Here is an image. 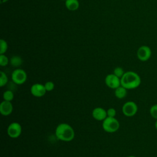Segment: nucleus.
<instances>
[{"label": "nucleus", "instance_id": "393cba45", "mask_svg": "<svg viewBox=\"0 0 157 157\" xmlns=\"http://www.w3.org/2000/svg\"><path fill=\"white\" fill-rule=\"evenodd\" d=\"M8 0H2V2H6V1H7Z\"/></svg>", "mask_w": 157, "mask_h": 157}, {"label": "nucleus", "instance_id": "6e6552de", "mask_svg": "<svg viewBox=\"0 0 157 157\" xmlns=\"http://www.w3.org/2000/svg\"><path fill=\"white\" fill-rule=\"evenodd\" d=\"M105 85L110 88L116 89L121 86V80L113 74H108L105 78Z\"/></svg>", "mask_w": 157, "mask_h": 157}, {"label": "nucleus", "instance_id": "0eeeda50", "mask_svg": "<svg viewBox=\"0 0 157 157\" xmlns=\"http://www.w3.org/2000/svg\"><path fill=\"white\" fill-rule=\"evenodd\" d=\"M151 50L150 47L147 45H142L140 46L137 51V58L141 61H148L151 56Z\"/></svg>", "mask_w": 157, "mask_h": 157}, {"label": "nucleus", "instance_id": "a211bd4d", "mask_svg": "<svg viewBox=\"0 0 157 157\" xmlns=\"http://www.w3.org/2000/svg\"><path fill=\"white\" fill-rule=\"evenodd\" d=\"M7 44L4 39L0 40V55L4 54L7 50Z\"/></svg>", "mask_w": 157, "mask_h": 157}, {"label": "nucleus", "instance_id": "aec40b11", "mask_svg": "<svg viewBox=\"0 0 157 157\" xmlns=\"http://www.w3.org/2000/svg\"><path fill=\"white\" fill-rule=\"evenodd\" d=\"M9 63V58L4 54L0 55V65L1 66H6Z\"/></svg>", "mask_w": 157, "mask_h": 157}, {"label": "nucleus", "instance_id": "f257e3e1", "mask_svg": "<svg viewBox=\"0 0 157 157\" xmlns=\"http://www.w3.org/2000/svg\"><path fill=\"white\" fill-rule=\"evenodd\" d=\"M121 85L127 90H132L138 88L141 83V78L139 75L134 71L125 72L120 78Z\"/></svg>", "mask_w": 157, "mask_h": 157}, {"label": "nucleus", "instance_id": "423d86ee", "mask_svg": "<svg viewBox=\"0 0 157 157\" xmlns=\"http://www.w3.org/2000/svg\"><path fill=\"white\" fill-rule=\"evenodd\" d=\"M22 128L21 124L18 122H12L7 127V132L8 136L11 138H17L21 133Z\"/></svg>", "mask_w": 157, "mask_h": 157}, {"label": "nucleus", "instance_id": "2eb2a0df", "mask_svg": "<svg viewBox=\"0 0 157 157\" xmlns=\"http://www.w3.org/2000/svg\"><path fill=\"white\" fill-rule=\"evenodd\" d=\"M2 97L4 101L11 102L14 98V94L10 90H6L3 93Z\"/></svg>", "mask_w": 157, "mask_h": 157}, {"label": "nucleus", "instance_id": "6ab92c4d", "mask_svg": "<svg viewBox=\"0 0 157 157\" xmlns=\"http://www.w3.org/2000/svg\"><path fill=\"white\" fill-rule=\"evenodd\" d=\"M125 73V72L124 71L123 69L121 67H117L114 69L113 70V74H115L116 76H117L118 77H119L120 78H121L122 77V76L124 75V74Z\"/></svg>", "mask_w": 157, "mask_h": 157}, {"label": "nucleus", "instance_id": "20e7f679", "mask_svg": "<svg viewBox=\"0 0 157 157\" xmlns=\"http://www.w3.org/2000/svg\"><path fill=\"white\" fill-rule=\"evenodd\" d=\"M11 78L13 82L15 84L22 85L26 81L27 74L23 69H16L12 72Z\"/></svg>", "mask_w": 157, "mask_h": 157}, {"label": "nucleus", "instance_id": "f8f14e48", "mask_svg": "<svg viewBox=\"0 0 157 157\" xmlns=\"http://www.w3.org/2000/svg\"><path fill=\"white\" fill-rule=\"evenodd\" d=\"M65 5L66 8L71 11H75L79 7V2L78 0H66Z\"/></svg>", "mask_w": 157, "mask_h": 157}, {"label": "nucleus", "instance_id": "ddd939ff", "mask_svg": "<svg viewBox=\"0 0 157 157\" xmlns=\"http://www.w3.org/2000/svg\"><path fill=\"white\" fill-rule=\"evenodd\" d=\"M127 95V89L123 86H120L119 87L115 89V96L118 99H123Z\"/></svg>", "mask_w": 157, "mask_h": 157}, {"label": "nucleus", "instance_id": "9d476101", "mask_svg": "<svg viewBox=\"0 0 157 157\" xmlns=\"http://www.w3.org/2000/svg\"><path fill=\"white\" fill-rule=\"evenodd\" d=\"M13 111V105L11 102L3 101L0 104V113L3 116H8Z\"/></svg>", "mask_w": 157, "mask_h": 157}, {"label": "nucleus", "instance_id": "9b49d317", "mask_svg": "<svg viewBox=\"0 0 157 157\" xmlns=\"http://www.w3.org/2000/svg\"><path fill=\"white\" fill-rule=\"evenodd\" d=\"M93 117L98 121H103L107 117V110L102 107H96L92 112Z\"/></svg>", "mask_w": 157, "mask_h": 157}, {"label": "nucleus", "instance_id": "f3484780", "mask_svg": "<svg viewBox=\"0 0 157 157\" xmlns=\"http://www.w3.org/2000/svg\"><path fill=\"white\" fill-rule=\"evenodd\" d=\"M150 115L152 118L157 120V104L152 105L149 110Z\"/></svg>", "mask_w": 157, "mask_h": 157}, {"label": "nucleus", "instance_id": "39448f33", "mask_svg": "<svg viewBox=\"0 0 157 157\" xmlns=\"http://www.w3.org/2000/svg\"><path fill=\"white\" fill-rule=\"evenodd\" d=\"M138 110V107L134 101H128L125 102L122 107L123 113L128 117H132L134 116Z\"/></svg>", "mask_w": 157, "mask_h": 157}, {"label": "nucleus", "instance_id": "7ed1b4c3", "mask_svg": "<svg viewBox=\"0 0 157 157\" xmlns=\"http://www.w3.org/2000/svg\"><path fill=\"white\" fill-rule=\"evenodd\" d=\"M120 128V123L115 117H107L103 120L102 128L109 133H113L118 130Z\"/></svg>", "mask_w": 157, "mask_h": 157}, {"label": "nucleus", "instance_id": "dca6fc26", "mask_svg": "<svg viewBox=\"0 0 157 157\" xmlns=\"http://www.w3.org/2000/svg\"><path fill=\"white\" fill-rule=\"evenodd\" d=\"M8 82V77L5 72L3 71L0 72V86L2 87L7 84Z\"/></svg>", "mask_w": 157, "mask_h": 157}, {"label": "nucleus", "instance_id": "412c9836", "mask_svg": "<svg viewBox=\"0 0 157 157\" xmlns=\"http://www.w3.org/2000/svg\"><path fill=\"white\" fill-rule=\"evenodd\" d=\"M45 88L46 89L47 91H52L55 88V84L52 81H48L44 84Z\"/></svg>", "mask_w": 157, "mask_h": 157}, {"label": "nucleus", "instance_id": "1a4fd4ad", "mask_svg": "<svg viewBox=\"0 0 157 157\" xmlns=\"http://www.w3.org/2000/svg\"><path fill=\"white\" fill-rule=\"evenodd\" d=\"M30 91L33 96L37 98L44 96L47 92L44 85L38 83H34L31 86Z\"/></svg>", "mask_w": 157, "mask_h": 157}, {"label": "nucleus", "instance_id": "a878e982", "mask_svg": "<svg viewBox=\"0 0 157 157\" xmlns=\"http://www.w3.org/2000/svg\"><path fill=\"white\" fill-rule=\"evenodd\" d=\"M62 1H64V0H62ZM64 1H66V0H64Z\"/></svg>", "mask_w": 157, "mask_h": 157}, {"label": "nucleus", "instance_id": "5701e85b", "mask_svg": "<svg viewBox=\"0 0 157 157\" xmlns=\"http://www.w3.org/2000/svg\"><path fill=\"white\" fill-rule=\"evenodd\" d=\"M155 128H156V129L157 130V120H156L155 122Z\"/></svg>", "mask_w": 157, "mask_h": 157}, {"label": "nucleus", "instance_id": "4be33fe9", "mask_svg": "<svg viewBox=\"0 0 157 157\" xmlns=\"http://www.w3.org/2000/svg\"><path fill=\"white\" fill-rule=\"evenodd\" d=\"M116 110L114 108H109L108 110H107V117H115L116 115Z\"/></svg>", "mask_w": 157, "mask_h": 157}, {"label": "nucleus", "instance_id": "b1692460", "mask_svg": "<svg viewBox=\"0 0 157 157\" xmlns=\"http://www.w3.org/2000/svg\"><path fill=\"white\" fill-rule=\"evenodd\" d=\"M128 157H136V156H134V155H130V156H128Z\"/></svg>", "mask_w": 157, "mask_h": 157}, {"label": "nucleus", "instance_id": "4468645a", "mask_svg": "<svg viewBox=\"0 0 157 157\" xmlns=\"http://www.w3.org/2000/svg\"><path fill=\"white\" fill-rule=\"evenodd\" d=\"M10 63L13 67H18L21 65L23 60L19 56H13L10 59Z\"/></svg>", "mask_w": 157, "mask_h": 157}, {"label": "nucleus", "instance_id": "f03ea898", "mask_svg": "<svg viewBox=\"0 0 157 157\" xmlns=\"http://www.w3.org/2000/svg\"><path fill=\"white\" fill-rule=\"evenodd\" d=\"M55 135L57 139L61 141L70 142L75 137V131L70 124L62 123L56 126Z\"/></svg>", "mask_w": 157, "mask_h": 157}]
</instances>
